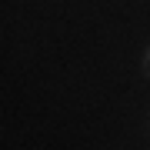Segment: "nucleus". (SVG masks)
<instances>
[{
    "instance_id": "1",
    "label": "nucleus",
    "mask_w": 150,
    "mask_h": 150,
    "mask_svg": "<svg viewBox=\"0 0 150 150\" xmlns=\"http://www.w3.org/2000/svg\"><path fill=\"white\" fill-rule=\"evenodd\" d=\"M144 74L150 77V50H147V54H144Z\"/></svg>"
}]
</instances>
